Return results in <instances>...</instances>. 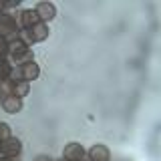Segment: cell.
Returning <instances> with one entry per match:
<instances>
[{
  "mask_svg": "<svg viewBox=\"0 0 161 161\" xmlns=\"http://www.w3.org/2000/svg\"><path fill=\"white\" fill-rule=\"evenodd\" d=\"M0 36L4 40H12L18 36V26H16V18L12 14H6V12H0Z\"/></svg>",
  "mask_w": 161,
  "mask_h": 161,
  "instance_id": "cell-1",
  "label": "cell"
},
{
  "mask_svg": "<svg viewBox=\"0 0 161 161\" xmlns=\"http://www.w3.org/2000/svg\"><path fill=\"white\" fill-rule=\"evenodd\" d=\"M22 32H24V36L28 38V42H42V40H47V38H48L50 28H48V24L38 22V24H34L32 28L22 30Z\"/></svg>",
  "mask_w": 161,
  "mask_h": 161,
  "instance_id": "cell-2",
  "label": "cell"
},
{
  "mask_svg": "<svg viewBox=\"0 0 161 161\" xmlns=\"http://www.w3.org/2000/svg\"><path fill=\"white\" fill-rule=\"evenodd\" d=\"M20 151H22V141L16 137H10L0 143V155H4L6 159H12L16 155H20Z\"/></svg>",
  "mask_w": 161,
  "mask_h": 161,
  "instance_id": "cell-3",
  "label": "cell"
},
{
  "mask_svg": "<svg viewBox=\"0 0 161 161\" xmlns=\"http://www.w3.org/2000/svg\"><path fill=\"white\" fill-rule=\"evenodd\" d=\"M85 155H87V151H85L83 145L77 143V141H70L63 149V159H67V161H83Z\"/></svg>",
  "mask_w": 161,
  "mask_h": 161,
  "instance_id": "cell-4",
  "label": "cell"
},
{
  "mask_svg": "<svg viewBox=\"0 0 161 161\" xmlns=\"http://www.w3.org/2000/svg\"><path fill=\"white\" fill-rule=\"evenodd\" d=\"M34 12H36L38 20H40V22H44V24H48L50 20L57 18V6H54L53 2H40V4H36Z\"/></svg>",
  "mask_w": 161,
  "mask_h": 161,
  "instance_id": "cell-5",
  "label": "cell"
},
{
  "mask_svg": "<svg viewBox=\"0 0 161 161\" xmlns=\"http://www.w3.org/2000/svg\"><path fill=\"white\" fill-rule=\"evenodd\" d=\"M0 105H2L4 113H8V115H16V113L22 111V99H16L14 95H6V97H2Z\"/></svg>",
  "mask_w": 161,
  "mask_h": 161,
  "instance_id": "cell-6",
  "label": "cell"
},
{
  "mask_svg": "<svg viewBox=\"0 0 161 161\" xmlns=\"http://www.w3.org/2000/svg\"><path fill=\"white\" fill-rule=\"evenodd\" d=\"M89 159L91 161H109L111 159V151L107 145H103V143H95L93 147L89 149Z\"/></svg>",
  "mask_w": 161,
  "mask_h": 161,
  "instance_id": "cell-7",
  "label": "cell"
},
{
  "mask_svg": "<svg viewBox=\"0 0 161 161\" xmlns=\"http://www.w3.org/2000/svg\"><path fill=\"white\" fill-rule=\"evenodd\" d=\"M38 75H40V67H38L36 60H30V63H26V64H22V67H20V79L26 80V83L38 79Z\"/></svg>",
  "mask_w": 161,
  "mask_h": 161,
  "instance_id": "cell-8",
  "label": "cell"
},
{
  "mask_svg": "<svg viewBox=\"0 0 161 161\" xmlns=\"http://www.w3.org/2000/svg\"><path fill=\"white\" fill-rule=\"evenodd\" d=\"M26 50H30V48H28V42L24 38L16 36V38L8 40V54H10V57H18V54L26 53Z\"/></svg>",
  "mask_w": 161,
  "mask_h": 161,
  "instance_id": "cell-9",
  "label": "cell"
},
{
  "mask_svg": "<svg viewBox=\"0 0 161 161\" xmlns=\"http://www.w3.org/2000/svg\"><path fill=\"white\" fill-rule=\"evenodd\" d=\"M18 20H20V26H22L24 30L32 28L34 24L40 22L38 16H36V12H34L32 8H30V10H22V12H20V16H18Z\"/></svg>",
  "mask_w": 161,
  "mask_h": 161,
  "instance_id": "cell-10",
  "label": "cell"
},
{
  "mask_svg": "<svg viewBox=\"0 0 161 161\" xmlns=\"http://www.w3.org/2000/svg\"><path fill=\"white\" fill-rule=\"evenodd\" d=\"M28 93H30V83H26V80H14L10 85V95H14L16 99H24Z\"/></svg>",
  "mask_w": 161,
  "mask_h": 161,
  "instance_id": "cell-11",
  "label": "cell"
},
{
  "mask_svg": "<svg viewBox=\"0 0 161 161\" xmlns=\"http://www.w3.org/2000/svg\"><path fill=\"white\" fill-rule=\"evenodd\" d=\"M12 60H14V64H20V67H22V64L34 60V53H32V50H26V53L18 54V57H12Z\"/></svg>",
  "mask_w": 161,
  "mask_h": 161,
  "instance_id": "cell-12",
  "label": "cell"
},
{
  "mask_svg": "<svg viewBox=\"0 0 161 161\" xmlns=\"http://www.w3.org/2000/svg\"><path fill=\"white\" fill-rule=\"evenodd\" d=\"M12 137V131H10V125L8 123H4V121H0V143L2 141H6Z\"/></svg>",
  "mask_w": 161,
  "mask_h": 161,
  "instance_id": "cell-13",
  "label": "cell"
},
{
  "mask_svg": "<svg viewBox=\"0 0 161 161\" xmlns=\"http://www.w3.org/2000/svg\"><path fill=\"white\" fill-rule=\"evenodd\" d=\"M8 54V42L0 36V60H4V57Z\"/></svg>",
  "mask_w": 161,
  "mask_h": 161,
  "instance_id": "cell-14",
  "label": "cell"
},
{
  "mask_svg": "<svg viewBox=\"0 0 161 161\" xmlns=\"http://www.w3.org/2000/svg\"><path fill=\"white\" fill-rule=\"evenodd\" d=\"M36 161H53V159H50V157H38Z\"/></svg>",
  "mask_w": 161,
  "mask_h": 161,
  "instance_id": "cell-15",
  "label": "cell"
},
{
  "mask_svg": "<svg viewBox=\"0 0 161 161\" xmlns=\"http://www.w3.org/2000/svg\"><path fill=\"white\" fill-rule=\"evenodd\" d=\"M2 10H4V2H0V12H2Z\"/></svg>",
  "mask_w": 161,
  "mask_h": 161,
  "instance_id": "cell-16",
  "label": "cell"
},
{
  "mask_svg": "<svg viewBox=\"0 0 161 161\" xmlns=\"http://www.w3.org/2000/svg\"><path fill=\"white\" fill-rule=\"evenodd\" d=\"M53 161H54V159H53ZM57 161H67V159H57Z\"/></svg>",
  "mask_w": 161,
  "mask_h": 161,
  "instance_id": "cell-17",
  "label": "cell"
}]
</instances>
